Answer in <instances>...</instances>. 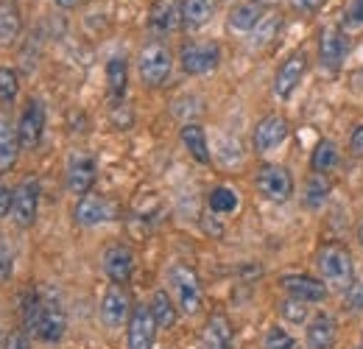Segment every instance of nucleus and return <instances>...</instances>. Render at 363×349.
<instances>
[{
    "mask_svg": "<svg viewBox=\"0 0 363 349\" xmlns=\"http://www.w3.org/2000/svg\"><path fill=\"white\" fill-rule=\"evenodd\" d=\"M23 318H26V327L40 341H48V344H56L67 330V318H65L62 305H56L53 299H43L40 294H31L26 299Z\"/></svg>",
    "mask_w": 363,
    "mask_h": 349,
    "instance_id": "f257e3e1",
    "label": "nucleus"
},
{
    "mask_svg": "<svg viewBox=\"0 0 363 349\" xmlns=\"http://www.w3.org/2000/svg\"><path fill=\"white\" fill-rule=\"evenodd\" d=\"M316 265L321 279H324V285H333V288L347 291L355 282V262H352V255L341 243L321 246L316 255Z\"/></svg>",
    "mask_w": 363,
    "mask_h": 349,
    "instance_id": "f03ea898",
    "label": "nucleus"
},
{
    "mask_svg": "<svg viewBox=\"0 0 363 349\" xmlns=\"http://www.w3.org/2000/svg\"><path fill=\"white\" fill-rule=\"evenodd\" d=\"M168 282H171V294H174V302L182 313L187 316H196L201 305H204V294H201V282H199V274L190 268V265H174L168 271Z\"/></svg>",
    "mask_w": 363,
    "mask_h": 349,
    "instance_id": "7ed1b4c3",
    "label": "nucleus"
},
{
    "mask_svg": "<svg viewBox=\"0 0 363 349\" xmlns=\"http://www.w3.org/2000/svg\"><path fill=\"white\" fill-rule=\"evenodd\" d=\"M137 70L145 87H162L174 70V56L162 43H148L140 50Z\"/></svg>",
    "mask_w": 363,
    "mask_h": 349,
    "instance_id": "20e7f679",
    "label": "nucleus"
},
{
    "mask_svg": "<svg viewBox=\"0 0 363 349\" xmlns=\"http://www.w3.org/2000/svg\"><path fill=\"white\" fill-rule=\"evenodd\" d=\"M179 62L187 76H207L221 65V48L216 43H187L182 45Z\"/></svg>",
    "mask_w": 363,
    "mask_h": 349,
    "instance_id": "39448f33",
    "label": "nucleus"
},
{
    "mask_svg": "<svg viewBox=\"0 0 363 349\" xmlns=\"http://www.w3.org/2000/svg\"><path fill=\"white\" fill-rule=\"evenodd\" d=\"M255 182H257L260 196L274 201V204H285L294 196V176L282 165H260Z\"/></svg>",
    "mask_w": 363,
    "mask_h": 349,
    "instance_id": "423d86ee",
    "label": "nucleus"
},
{
    "mask_svg": "<svg viewBox=\"0 0 363 349\" xmlns=\"http://www.w3.org/2000/svg\"><path fill=\"white\" fill-rule=\"evenodd\" d=\"M132 318V297L123 285H109L104 291V299H101V321L109 327V330H118L123 327L126 321Z\"/></svg>",
    "mask_w": 363,
    "mask_h": 349,
    "instance_id": "0eeeda50",
    "label": "nucleus"
},
{
    "mask_svg": "<svg viewBox=\"0 0 363 349\" xmlns=\"http://www.w3.org/2000/svg\"><path fill=\"white\" fill-rule=\"evenodd\" d=\"M279 288L291 297V299H299V302H324L327 299V285L324 279H316L311 274H282L279 277Z\"/></svg>",
    "mask_w": 363,
    "mask_h": 349,
    "instance_id": "6e6552de",
    "label": "nucleus"
},
{
    "mask_svg": "<svg viewBox=\"0 0 363 349\" xmlns=\"http://www.w3.org/2000/svg\"><path fill=\"white\" fill-rule=\"evenodd\" d=\"M37 210H40V182L37 179H23L14 190L11 218L17 221V226H31L37 221Z\"/></svg>",
    "mask_w": 363,
    "mask_h": 349,
    "instance_id": "1a4fd4ad",
    "label": "nucleus"
},
{
    "mask_svg": "<svg viewBox=\"0 0 363 349\" xmlns=\"http://www.w3.org/2000/svg\"><path fill=\"white\" fill-rule=\"evenodd\" d=\"M43 131H45V106L43 101L31 98L20 115V123H17V137H20V145L23 148H37L40 140H43Z\"/></svg>",
    "mask_w": 363,
    "mask_h": 349,
    "instance_id": "9d476101",
    "label": "nucleus"
},
{
    "mask_svg": "<svg viewBox=\"0 0 363 349\" xmlns=\"http://www.w3.org/2000/svg\"><path fill=\"white\" fill-rule=\"evenodd\" d=\"M285 140H288V121L282 115H266L257 121L255 137H252L257 154H269L274 148H279Z\"/></svg>",
    "mask_w": 363,
    "mask_h": 349,
    "instance_id": "9b49d317",
    "label": "nucleus"
},
{
    "mask_svg": "<svg viewBox=\"0 0 363 349\" xmlns=\"http://www.w3.org/2000/svg\"><path fill=\"white\" fill-rule=\"evenodd\" d=\"M154 338H157V321L151 316V307L137 305L132 310V318H129L126 344H129V349H154Z\"/></svg>",
    "mask_w": 363,
    "mask_h": 349,
    "instance_id": "f8f14e48",
    "label": "nucleus"
},
{
    "mask_svg": "<svg viewBox=\"0 0 363 349\" xmlns=\"http://www.w3.org/2000/svg\"><path fill=\"white\" fill-rule=\"evenodd\" d=\"M305 73H308V56H305V53H291V56L282 62V67L277 70V76H274V92H277L282 101L291 98L294 89L299 87V82L305 79Z\"/></svg>",
    "mask_w": 363,
    "mask_h": 349,
    "instance_id": "ddd939ff",
    "label": "nucleus"
},
{
    "mask_svg": "<svg viewBox=\"0 0 363 349\" xmlns=\"http://www.w3.org/2000/svg\"><path fill=\"white\" fill-rule=\"evenodd\" d=\"M73 218H76V223H82V226H98V223H104V221L115 218V207H112L109 199L87 193V196L79 199V204H76V210H73Z\"/></svg>",
    "mask_w": 363,
    "mask_h": 349,
    "instance_id": "4468645a",
    "label": "nucleus"
},
{
    "mask_svg": "<svg viewBox=\"0 0 363 349\" xmlns=\"http://www.w3.org/2000/svg\"><path fill=\"white\" fill-rule=\"evenodd\" d=\"M95 184V160L90 154H73L67 162V190L73 196H87Z\"/></svg>",
    "mask_w": 363,
    "mask_h": 349,
    "instance_id": "2eb2a0df",
    "label": "nucleus"
},
{
    "mask_svg": "<svg viewBox=\"0 0 363 349\" xmlns=\"http://www.w3.org/2000/svg\"><path fill=\"white\" fill-rule=\"evenodd\" d=\"M104 271H106V277H109L115 285L129 282V277H132V271H135V252H132L129 246H123V243L109 246V249L104 252Z\"/></svg>",
    "mask_w": 363,
    "mask_h": 349,
    "instance_id": "dca6fc26",
    "label": "nucleus"
},
{
    "mask_svg": "<svg viewBox=\"0 0 363 349\" xmlns=\"http://www.w3.org/2000/svg\"><path fill=\"white\" fill-rule=\"evenodd\" d=\"M335 338H338V321L333 313H316L308 321V333H305L308 349H333Z\"/></svg>",
    "mask_w": 363,
    "mask_h": 349,
    "instance_id": "f3484780",
    "label": "nucleus"
},
{
    "mask_svg": "<svg viewBox=\"0 0 363 349\" xmlns=\"http://www.w3.org/2000/svg\"><path fill=\"white\" fill-rule=\"evenodd\" d=\"M318 56L327 70H338L347 59V37L341 28H324L318 37Z\"/></svg>",
    "mask_w": 363,
    "mask_h": 349,
    "instance_id": "a211bd4d",
    "label": "nucleus"
},
{
    "mask_svg": "<svg viewBox=\"0 0 363 349\" xmlns=\"http://www.w3.org/2000/svg\"><path fill=\"white\" fill-rule=\"evenodd\" d=\"M20 137H17V126H11L9 115L0 112V174L11 171L20 154Z\"/></svg>",
    "mask_w": 363,
    "mask_h": 349,
    "instance_id": "6ab92c4d",
    "label": "nucleus"
},
{
    "mask_svg": "<svg viewBox=\"0 0 363 349\" xmlns=\"http://www.w3.org/2000/svg\"><path fill=\"white\" fill-rule=\"evenodd\" d=\"M229 31H240V34H249L255 31L260 23H263V6L260 3H238L232 11H229Z\"/></svg>",
    "mask_w": 363,
    "mask_h": 349,
    "instance_id": "aec40b11",
    "label": "nucleus"
},
{
    "mask_svg": "<svg viewBox=\"0 0 363 349\" xmlns=\"http://www.w3.org/2000/svg\"><path fill=\"white\" fill-rule=\"evenodd\" d=\"M204 347L207 349H232V321L224 313H213L204 324Z\"/></svg>",
    "mask_w": 363,
    "mask_h": 349,
    "instance_id": "412c9836",
    "label": "nucleus"
},
{
    "mask_svg": "<svg viewBox=\"0 0 363 349\" xmlns=\"http://www.w3.org/2000/svg\"><path fill=\"white\" fill-rule=\"evenodd\" d=\"M179 20H182V9H177V0H157V3L151 6L148 23H151V28H154L157 34L174 31V28L179 26Z\"/></svg>",
    "mask_w": 363,
    "mask_h": 349,
    "instance_id": "4be33fe9",
    "label": "nucleus"
},
{
    "mask_svg": "<svg viewBox=\"0 0 363 349\" xmlns=\"http://www.w3.org/2000/svg\"><path fill=\"white\" fill-rule=\"evenodd\" d=\"M182 145L187 148V154L196 160V162H210V148H207V134L199 123H184L179 131Z\"/></svg>",
    "mask_w": 363,
    "mask_h": 349,
    "instance_id": "5701e85b",
    "label": "nucleus"
},
{
    "mask_svg": "<svg viewBox=\"0 0 363 349\" xmlns=\"http://www.w3.org/2000/svg\"><path fill=\"white\" fill-rule=\"evenodd\" d=\"M23 31V17L14 0H0V45H11Z\"/></svg>",
    "mask_w": 363,
    "mask_h": 349,
    "instance_id": "b1692460",
    "label": "nucleus"
},
{
    "mask_svg": "<svg viewBox=\"0 0 363 349\" xmlns=\"http://www.w3.org/2000/svg\"><path fill=\"white\" fill-rule=\"evenodd\" d=\"M216 11V0H182V23L184 28H201L210 23Z\"/></svg>",
    "mask_w": 363,
    "mask_h": 349,
    "instance_id": "393cba45",
    "label": "nucleus"
},
{
    "mask_svg": "<svg viewBox=\"0 0 363 349\" xmlns=\"http://www.w3.org/2000/svg\"><path fill=\"white\" fill-rule=\"evenodd\" d=\"M151 316H154V321H157V327H162V330H171L174 324H177V316H179V310H177V302L171 299V294H165V291H157L154 297H151Z\"/></svg>",
    "mask_w": 363,
    "mask_h": 349,
    "instance_id": "a878e982",
    "label": "nucleus"
},
{
    "mask_svg": "<svg viewBox=\"0 0 363 349\" xmlns=\"http://www.w3.org/2000/svg\"><path fill=\"white\" fill-rule=\"evenodd\" d=\"M106 84H109V95L118 101L123 98L126 92V84H129V65L123 56H112L106 62Z\"/></svg>",
    "mask_w": 363,
    "mask_h": 349,
    "instance_id": "bb28decb",
    "label": "nucleus"
},
{
    "mask_svg": "<svg viewBox=\"0 0 363 349\" xmlns=\"http://www.w3.org/2000/svg\"><path fill=\"white\" fill-rule=\"evenodd\" d=\"M338 160H341L338 145H335L333 140H321V143L316 145V151H313L311 168H313V174L324 176V174H330V171H335V168H338Z\"/></svg>",
    "mask_w": 363,
    "mask_h": 349,
    "instance_id": "cd10ccee",
    "label": "nucleus"
},
{
    "mask_svg": "<svg viewBox=\"0 0 363 349\" xmlns=\"http://www.w3.org/2000/svg\"><path fill=\"white\" fill-rule=\"evenodd\" d=\"M238 204H240L238 193H235L232 187H224V184H221V187H213L210 196H207V207H210L216 216H229V213H235Z\"/></svg>",
    "mask_w": 363,
    "mask_h": 349,
    "instance_id": "c85d7f7f",
    "label": "nucleus"
},
{
    "mask_svg": "<svg viewBox=\"0 0 363 349\" xmlns=\"http://www.w3.org/2000/svg\"><path fill=\"white\" fill-rule=\"evenodd\" d=\"M327 196H330V182L318 174L311 176V179H308V184H305V207L318 210V207L327 201Z\"/></svg>",
    "mask_w": 363,
    "mask_h": 349,
    "instance_id": "c756f323",
    "label": "nucleus"
},
{
    "mask_svg": "<svg viewBox=\"0 0 363 349\" xmlns=\"http://www.w3.org/2000/svg\"><path fill=\"white\" fill-rule=\"evenodd\" d=\"M279 316H282L288 324H308V321H311V305L288 297V299L279 302Z\"/></svg>",
    "mask_w": 363,
    "mask_h": 349,
    "instance_id": "7c9ffc66",
    "label": "nucleus"
},
{
    "mask_svg": "<svg viewBox=\"0 0 363 349\" xmlns=\"http://www.w3.org/2000/svg\"><path fill=\"white\" fill-rule=\"evenodd\" d=\"M263 349H299V341L282 327H269L263 338Z\"/></svg>",
    "mask_w": 363,
    "mask_h": 349,
    "instance_id": "2f4dec72",
    "label": "nucleus"
},
{
    "mask_svg": "<svg viewBox=\"0 0 363 349\" xmlns=\"http://www.w3.org/2000/svg\"><path fill=\"white\" fill-rule=\"evenodd\" d=\"M20 92V79L17 70L11 67H0V104H11Z\"/></svg>",
    "mask_w": 363,
    "mask_h": 349,
    "instance_id": "473e14b6",
    "label": "nucleus"
},
{
    "mask_svg": "<svg viewBox=\"0 0 363 349\" xmlns=\"http://www.w3.org/2000/svg\"><path fill=\"white\" fill-rule=\"evenodd\" d=\"M344 307H347L350 313H361V310H363V282H361V279H355V282L347 288Z\"/></svg>",
    "mask_w": 363,
    "mask_h": 349,
    "instance_id": "72a5a7b5",
    "label": "nucleus"
},
{
    "mask_svg": "<svg viewBox=\"0 0 363 349\" xmlns=\"http://www.w3.org/2000/svg\"><path fill=\"white\" fill-rule=\"evenodd\" d=\"M277 28H279V20L277 17H263V23L255 28V45H266L274 40V34H277Z\"/></svg>",
    "mask_w": 363,
    "mask_h": 349,
    "instance_id": "f704fd0d",
    "label": "nucleus"
},
{
    "mask_svg": "<svg viewBox=\"0 0 363 349\" xmlns=\"http://www.w3.org/2000/svg\"><path fill=\"white\" fill-rule=\"evenodd\" d=\"M344 26L347 28H358L363 26V0H350L344 9Z\"/></svg>",
    "mask_w": 363,
    "mask_h": 349,
    "instance_id": "c9c22d12",
    "label": "nucleus"
},
{
    "mask_svg": "<svg viewBox=\"0 0 363 349\" xmlns=\"http://www.w3.org/2000/svg\"><path fill=\"white\" fill-rule=\"evenodd\" d=\"M11 207H14V190L0 182V218H6L11 213Z\"/></svg>",
    "mask_w": 363,
    "mask_h": 349,
    "instance_id": "e433bc0d",
    "label": "nucleus"
},
{
    "mask_svg": "<svg viewBox=\"0 0 363 349\" xmlns=\"http://www.w3.org/2000/svg\"><path fill=\"white\" fill-rule=\"evenodd\" d=\"M11 268H14V260H11V252L6 246H0V282H6L11 277Z\"/></svg>",
    "mask_w": 363,
    "mask_h": 349,
    "instance_id": "4c0bfd02",
    "label": "nucleus"
},
{
    "mask_svg": "<svg viewBox=\"0 0 363 349\" xmlns=\"http://www.w3.org/2000/svg\"><path fill=\"white\" fill-rule=\"evenodd\" d=\"M291 3H294V9H296V11H302V14H313V11L321 9V3H324V0H291Z\"/></svg>",
    "mask_w": 363,
    "mask_h": 349,
    "instance_id": "58836bf2",
    "label": "nucleus"
},
{
    "mask_svg": "<svg viewBox=\"0 0 363 349\" xmlns=\"http://www.w3.org/2000/svg\"><path fill=\"white\" fill-rule=\"evenodd\" d=\"M3 349H28V338L23 333H11L6 341H3Z\"/></svg>",
    "mask_w": 363,
    "mask_h": 349,
    "instance_id": "ea45409f",
    "label": "nucleus"
},
{
    "mask_svg": "<svg viewBox=\"0 0 363 349\" xmlns=\"http://www.w3.org/2000/svg\"><path fill=\"white\" fill-rule=\"evenodd\" d=\"M350 145H352V151H355V154H363V123L355 131H352V137H350Z\"/></svg>",
    "mask_w": 363,
    "mask_h": 349,
    "instance_id": "a19ab883",
    "label": "nucleus"
},
{
    "mask_svg": "<svg viewBox=\"0 0 363 349\" xmlns=\"http://www.w3.org/2000/svg\"><path fill=\"white\" fill-rule=\"evenodd\" d=\"M352 87L361 89V92H363V67H361V70H355V73H352Z\"/></svg>",
    "mask_w": 363,
    "mask_h": 349,
    "instance_id": "79ce46f5",
    "label": "nucleus"
},
{
    "mask_svg": "<svg viewBox=\"0 0 363 349\" xmlns=\"http://www.w3.org/2000/svg\"><path fill=\"white\" fill-rule=\"evenodd\" d=\"M82 0H56V6H62V9H73V6H79Z\"/></svg>",
    "mask_w": 363,
    "mask_h": 349,
    "instance_id": "37998d69",
    "label": "nucleus"
},
{
    "mask_svg": "<svg viewBox=\"0 0 363 349\" xmlns=\"http://www.w3.org/2000/svg\"><path fill=\"white\" fill-rule=\"evenodd\" d=\"M358 240H361V246H363V223H361V229H358Z\"/></svg>",
    "mask_w": 363,
    "mask_h": 349,
    "instance_id": "c03bdc74",
    "label": "nucleus"
},
{
    "mask_svg": "<svg viewBox=\"0 0 363 349\" xmlns=\"http://www.w3.org/2000/svg\"><path fill=\"white\" fill-rule=\"evenodd\" d=\"M255 3H260V6H263V3H277V0H255Z\"/></svg>",
    "mask_w": 363,
    "mask_h": 349,
    "instance_id": "a18cd8bd",
    "label": "nucleus"
},
{
    "mask_svg": "<svg viewBox=\"0 0 363 349\" xmlns=\"http://www.w3.org/2000/svg\"><path fill=\"white\" fill-rule=\"evenodd\" d=\"M355 349H363V336H361V341H358V347H355Z\"/></svg>",
    "mask_w": 363,
    "mask_h": 349,
    "instance_id": "49530a36",
    "label": "nucleus"
}]
</instances>
